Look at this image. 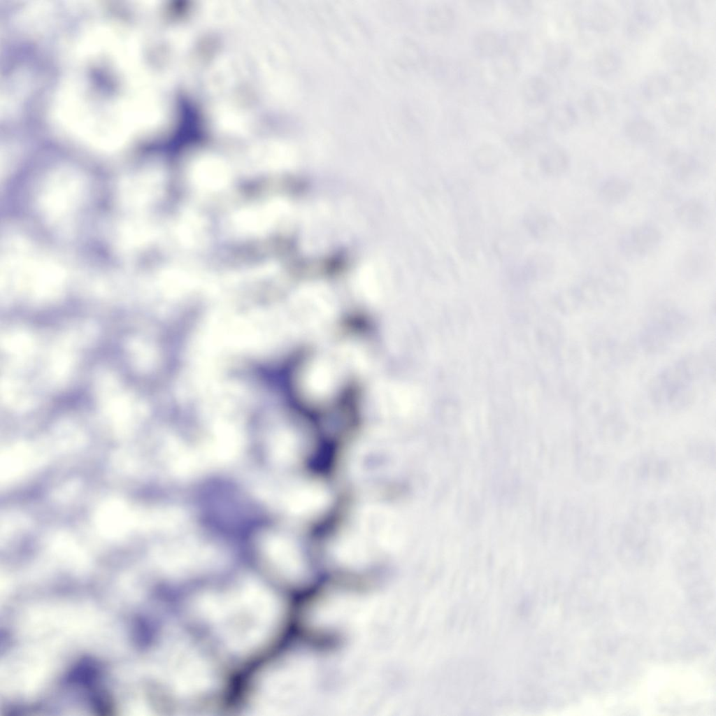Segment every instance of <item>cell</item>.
Listing matches in <instances>:
<instances>
[{
  "label": "cell",
  "mask_w": 716,
  "mask_h": 716,
  "mask_svg": "<svg viewBox=\"0 0 716 716\" xmlns=\"http://www.w3.org/2000/svg\"><path fill=\"white\" fill-rule=\"evenodd\" d=\"M426 18L427 26L432 31L442 33L449 30L454 25L456 12L450 3L438 2L429 7Z\"/></svg>",
  "instance_id": "28"
},
{
  "label": "cell",
  "mask_w": 716,
  "mask_h": 716,
  "mask_svg": "<svg viewBox=\"0 0 716 716\" xmlns=\"http://www.w3.org/2000/svg\"><path fill=\"white\" fill-rule=\"evenodd\" d=\"M213 547L201 543H173L163 559V567L174 578H187L210 571L220 561Z\"/></svg>",
  "instance_id": "7"
},
{
  "label": "cell",
  "mask_w": 716,
  "mask_h": 716,
  "mask_svg": "<svg viewBox=\"0 0 716 716\" xmlns=\"http://www.w3.org/2000/svg\"><path fill=\"white\" fill-rule=\"evenodd\" d=\"M655 528L629 512L614 534V546L620 559L638 565L657 559L662 552V545Z\"/></svg>",
  "instance_id": "5"
},
{
  "label": "cell",
  "mask_w": 716,
  "mask_h": 716,
  "mask_svg": "<svg viewBox=\"0 0 716 716\" xmlns=\"http://www.w3.org/2000/svg\"><path fill=\"white\" fill-rule=\"evenodd\" d=\"M507 5L508 10L517 16L529 14L533 8V3L529 0H509Z\"/></svg>",
  "instance_id": "38"
},
{
  "label": "cell",
  "mask_w": 716,
  "mask_h": 716,
  "mask_svg": "<svg viewBox=\"0 0 716 716\" xmlns=\"http://www.w3.org/2000/svg\"><path fill=\"white\" fill-rule=\"evenodd\" d=\"M573 58L571 47L562 41L549 42L544 48L543 61L550 71H559L566 68Z\"/></svg>",
  "instance_id": "22"
},
{
  "label": "cell",
  "mask_w": 716,
  "mask_h": 716,
  "mask_svg": "<svg viewBox=\"0 0 716 716\" xmlns=\"http://www.w3.org/2000/svg\"><path fill=\"white\" fill-rule=\"evenodd\" d=\"M708 69V64L705 56L693 49L678 64L671 68L692 84L703 78Z\"/></svg>",
  "instance_id": "27"
},
{
  "label": "cell",
  "mask_w": 716,
  "mask_h": 716,
  "mask_svg": "<svg viewBox=\"0 0 716 716\" xmlns=\"http://www.w3.org/2000/svg\"><path fill=\"white\" fill-rule=\"evenodd\" d=\"M550 91V84L543 76L531 74L522 81L521 94L524 101L531 106L545 103Z\"/></svg>",
  "instance_id": "25"
},
{
  "label": "cell",
  "mask_w": 716,
  "mask_h": 716,
  "mask_svg": "<svg viewBox=\"0 0 716 716\" xmlns=\"http://www.w3.org/2000/svg\"><path fill=\"white\" fill-rule=\"evenodd\" d=\"M230 173L224 169H202L193 173L194 182L201 187L216 189L229 182Z\"/></svg>",
  "instance_id": "34"
},
{
  "label": "cell",
  "mask_w": 716,
  "mask_h": 716,
  "mask_svg": "<svg viewBox=\"0 0 716 716\" xmlns=\"http://www.w3.org/2000/svg\"><path fill=\"white\" fill-rule=\"evenodd\" d=\"M661 115L671 127H682L692 120L694 108L691 103L684 99L673 100L664 105Z\"/></svg>",
  "instance_id": "30"
},
{
  "label": "cell",
  "mask_w": 716,
  "mask_h": 716,
  "mask_svg": "<svg viewBox=\"0 0 716 716\" xmlns=\"http://www.w3.org/2000/svg\"><path fill=\"white\" fill-rule=\"evenodd\" d=\"M692 48L689 41L680 36H670L661 44V55L663 59L671 66L678 64Z\"/></svg>",
  "instance_id": "33"
},
{
  "label": "cell",
  "mask_w": 716,
  "mask_h": 716,
  "mask_svg": "<svg viewBox=\"0 0 716 716\" xmlns=\"http://www.w3.org/2000/svg\"><path fill=\"white\" fill-rule=\"evenodd\" d=\"M688 458L696 464L709 469L716 466V447L714 442L707 439H693L685 448Z\"/></svg>",
  "instance_id": "26"
},
{
  "label": "cell",
  "mask_w": 716,
  "mask_h": 716,
  "mask_svg": "<svg viewBox=\"0 0 716 716\" xmlns=\"http://www.w3.org/2000/svg\"><path fill=\"white\" fill-rule=\"evenodd\" d=\"M547 118L548 124L559 131H565L575 124L578 113L571 103L561 101L549 108Z\"/></svg>",
  "instance_id": "31"
},
{
  "label": "cell",
  "mask_w": 716,
  "mask_h": 716,
  "mask_svg": "<svg viewBox=\"0 0 716 716\" xmlns=\"http://www.w3.org/2000/svg\"><path fill=\"white\" fill-rule=\"evenodd\" d=\"M659 228L652 223L633 227L619 238L617 248L623 257L631 261L640 260L654 252L662 242Z\"/></svg>",
  "instance_id": "10"
},
{
  "label": "cell",
  "mask_w": 716,
  "mask_h": 716,
  "mask_svg": "<svg viewBox=\"0 0 716 716\" xmlns=\"http://www.w3.org/2000/svg\"><path fill=\"white\" fill-rule=\"evenodd\" d=\"M540 162L546 173L558 176L568 169L570 157L564 148L559 145H552L540 155Z\"/></svg>",
  "instance_id": "29"
},
{
  "label": "cell",
  "mask_w": 716,
  "mask_h": 716,
  "mask_svg": "<svg viewBox=\"0 0 716 716\" xmlns=\"http://www.w3.org/2000/svg\"><path fill=\"white\" fill-rule=\"evenodd\" d=\"M589 434L577 436L575 443V462L579 477L585 483L596 484L606 476L609 462L607 456L596 445Z\"/></svg>",
  "instance_id": "9"
},
{
  "label": "cell",
  "mask_w": 716,
  "mask_h": 716,
  "mask_svg": "<svg viewBox=\"0 0 716 716\" xmlns=\"http://www.w3.org/2000/svg\"><path fill=\"white\" fill-rule=\"evenodd\" d=\"M162 678L174 696L193 698L206 694L217 682L215 671L205 655L182 639H173L162 652Z\"/></svg>",
  "instance_id": "2"
},
{
  "label": "cell",
  "mask_w": 716,
  "mask_h": 716,
  "mask_svg": "<svg viewBox=\"0 0 716 716\" xmlns=\"http://www.w3.org/2000/svg\"><path fill=\"white\" fill-rule=\"evenodd\" d=\"M639 90L647 100L658 99L669 94L666 73L654 71L647 74L640 83Z\"/></svg>",
  "instance_id": "32"
},
{
  "label": "cell",
  "mask_w": 716,
  "mask_h": 716,
  "mask_svg": "<svg viewBox=\"0 0 716 716\" xmlns=\"http://www.w3.org/2000/svg\"><path fill=\"white\" fill-rule=\"evenodd\" d=\"M492 70L495 75L501 79L513 78L520 71L518 57L505 51H502L492 59Z\"/></svg>",
  "instance_id": "35"
},
{
  "label": "cell",
  "mask_w": 716,
  "mask_h": 716,
  "mask_svg": "<svg viewBox=\"0 0 716 716\" xmlns=\"http://www.w3.org/2000/svg\"><path fill=\"white\" fill-rule=\"evenodd\" d=\"M472 46L478 55L492 59L503 51V34L492 29L478 30L473 36Z\"/></svg>",
  "instance_id": "21"
},
{
  "label": "cell",
  "mask_w": 716,
  "mask_h": 716,
  "mask_svg": "<svg viewBox=\"0 0 716 716\" xmlns=\"http://www.w3.org/2000/svg\"><path fill=\"white\" fill-rule=\"evenodd\" d=\"M623 132L629 141L645 145L650 144L654 140L657 128L654 122L647 117L635 115L624 122Z\"/></svg>",
  "instance_id": "20"
},
{
  "label": "cell",
  "mask_w": 716,
  "mask_h": 716,
  "mask_svg": "<svg viewBox=\"0 0 716 716\" xmlns=\"http://www.w3.org/2000/svg\"><path fill=\"white\" fill-rule=\"evenodd\" d=\"M710 259L701 250H689L679 259L677 268L682 276L689 280L699 278L710 268Z\"/></svg>",
  "instance_id": "23"
},
{
  "label": "cell",
  "mask_w": 716,
  "mask_h": 716,
  "mask_svg": "<svg viewBox=\"0 0 716 716\" xmlns=\"http://www.w3.org/2000/svg\"><path fill=\"white\" fill-rule=\"evenodd\" d=\"M666 162L673 177L683 183H690L702 176L703 167L692 152L682 148H670Z\"/></svg>",
  "instance_id": "13"
},
{
  "label": "cell",
  "mask_w": 716,
  "mask_h": 716,
  "mask_svg": "<svg viewBox=\"0 0 716 716\" xmlns=\"http://www.w3.org/2000/svg\"><path fill=\"white\" fill-rule=\"evenodd\" d=\"M471 6L475 11H489L493 8L492 2L486 0L473 1Z\"/></svg>",
  "instance_id": "39"
},
{
  "label": "cell",
  "mask_w": 716,
  "mask_h": 716,
  "mask_svg": "<svg viewBox=\"0 0 716 716\" xmlns=\"http://www.w3.org/2000/svg\"><path fill=\"white\" fill-rule=\"evenodd\" d=\"M661 16L662 8L658 1H636L625 20L624 32L632 40L643 39L652 32Z\"/></svg>",
  "instance_id": "12"
},
{
  "label": "cell",
  "mask_w": 716,
  "mask_h": 716,
  "mask_svg": "<svg viewBox=\"0 0 716 716\" xmlns=\"http://www.w3.org/2000/svg\"><path fill=\"white\" fill-rule=\"evenodd\" d=\"M196 610L230 650L247 654L265 644L280 618L277 598L268 588L245 581L231 589L206 594Z\"/></svg>",
  "instance_id": "1"
},
{
  "label": "cell",
  "mask_w": 716,
  "mask_h": 716,
  "mask_svg": "<svg viewBox=\"0 0 716 716\" xmlns=\"http://www.w3.org/2000/svg\"><path fill=\"white\" fill-rule=\"evenodd\" d=\"M677 467L669 456L652 450L641 452L620 464L616 474L617 482L626 489L664 487L675 480Z\"/></svg>",
  "instance_id": "4"
},
{
  "label": "cell",
  "mask_w": 716,
  "mask_h": 716,
  "mask_svg": "<svg viewBox=\"0 0 716 716\" xmlns=\"http://www.w3.org/2000/svg\"><path fill=\"white\" fill-rule=\"evenodd\" d=\"M278 209L274 204L245 211L235 219L236 227L241 230L258 231L268 227L274 221Z\"/></svg>",
  "instance_id": "18"
},
{
  "label": "cell",
  "mask_w": 716,
  "mask_h": 716,
  "mask_svg": "<svg viewBox=\"0 0 716 716\" xmlns=\"http://www.w3.org/2000/svg\"><path fill=\"white\" fill-rule=\"evenodd\" d=\"M622 56L620 52L612 46L604 47L594 55L592 68L594 73L602 78L613 76L619 72L622 66Z\"/></svg>",
  "instance_id": "24"
},
{
  "label": "cell",
  "mask_w": 716,
  "mask_h": 716,
  "mask_svg": "<svg viewBox=\"0 0 716 716\" xmlns=\"http://www.w3.org/2000/svg\"><path fill=\"white\" fill-rule=\"evenodd\" d=\"M705 363L699 355L689 354L661 369L650 388V399L654 406L667 412H678L689 407L705 373Z\"/></svg>",
  "instance_id": "3"
},
{
  "label": "cell",
  "mask_w": 716,
  "mask_h": 716,
  "mask_svg": "<svg viewBox=\"0 0 716 716\" xmlns=\"http://www.w3.org/2000/svg\"><path fill=\"white\" fill-rule=\"evenodd\" d=\"M674 215L678 224L684 228L689 231H699L707 224L710 211L702 200L689 198L678 205Z\"/></svg>",
  "instance_id": "15"
},
{
  "label": "cell",
  "mask_w": 716,
  "mask_h": 716,
  "mask_svg": "<svg viewBox=\"0 0 716 716\" xmlns=\"http://www.w3.org/2000/svg\"><path fill=\"white\" fill-rule=\"evenodd\" d=\"M662 522L689 534L699 532L706 521V506L702 498L692 492H682L659 499Z\"/></svg>",
  "instance_id": "8"
},
{
  "label": "cell",
  "mask_w": 716,
  "mask_h": 716,
  "mask_svg": "<svg viewBox=\"0 0 716 716\" xmlns=\"http://www.w3.org/2000/svg\"><path fill=\"white\" fill-rule=\"evenodd\" d=\"M578 20L580 24L598 33H604L613 29L617 21L615 9L608 3L596 1L585 6L579 13Z\"/></svg>",
  "instance_id": "14"
},
{
  "label": "cell",
  "mask_w": 716,
  "mask_h": 716,
  "mask_svg": "<svg viewBox=\"0 0 716 716\" xmlns=\"http://www.w3.org/2000/svg\"><path fill=\"white\" fill-rule=\"evenodd\" d=\"M692 319L675 306L664 305L652 312L643 325L638 341L649 354H659L681 341L690 330Z\"/></svg>",
  "instance_id": "6"
},
{
  "label": "cell",
  "mask_w": 716,
  "mask_h": 716,
  "mask_svg": "<svg viewBox=\"0 0 716 716\" xmlns=\"http://www.w3.org/2000/svg\"><path fill=\"white\" fill-rule=\"evenodd\" d=\"M668 8L673 23L680 29L692 30L702 22V13L695 1L671 0Z\"/></svg>",
  "instance_id": "17"
},
{
  "label": "cell",
  "mask_w": 716,
  "mask_h": 716,
  "mask_svg": "<svg viewBox=\"0 0 716 716\" xmlns=\"http://www.w3.org/2000/svg\"><path fill=\"white\" fill-rule=\"evenodd\" d=\"M632 188V183L626 178L612 175L600 182L597 195L603 204L613 207L624 202L631 193Z\"/></svg>",
  "instance_id": "16"
},
{
  "label": "cell",
  "mask_w": 716,
  "mask_h": 716,
  "mask_svg": "<svg viewBox=\"0 0 716 716\" xmlns=\"http://www.w3.org/2000/svg\"><path fill=\"white\" fill-rule=\"evenodd\" d=\"M582 103L585 110L595 117H603L609 114L615 106V99L607 89L600 86L588 88L582 95Z\"/></svg>",
  "instance_id": "19"
},
{
  "label": "cell",
  "mask_w": 716,
  "mask_h": 716,
  "mask_svg": "<svg viewBox=\"0 0 716 716\" xmlns=\"http://www.w3.org/2000/svg\"><path fill=\"white\" fill-rule=\"evenodd\" d=\"M503 51L518 57L526 50L529 38L526 34L519 30L510 31L503 34Z\"/></svg>",
  "instance_id": "36"
},
{
  "label": "cell",
  "mask_w": 716,
  "mask_h": 716,
  "mask_svg": "<svg viewBox=\"0 0 716 716\" xmlns=\"http://www.w3.org/2000/svg\"><path fill=\"white\" fill-rule=\"evenodd\" d=\"M499 157V150L493 144L485 143L479 146L475 151V158L478 162H492L496 161Z\"/></svg>",
  "instance_id": "37"
},
{
  "label": "cell",
  "mask_w": 716,
  "mask_h": 716,
  "mask_svg": "<svg viewBox=\"0 0 716 716\" xmlns=\"http://www.w3.org/2000/svg\"><path fill=\"white\" fill-rule=\"evenodd\" d=\"M259 548L266 564L275 573L292 576L296 571L297 555L286 538L275 534H266L260 540Z\"/></svg>",
  "instance_id": "11"
}]
</instances>
